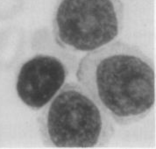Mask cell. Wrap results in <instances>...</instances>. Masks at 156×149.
I'll list each match as a JSON object with an SVG mask.
<instances>
[{
    "label": "cell",
    "mask_w": 156,
    "mask_h": 149,
    "mask_svg": "<svg viewBox=\"0 0 156 149\" xmlns=\"http://www.w3.org/2000/svg\"><path fill=\"white\" fill-rule=\"evenodd\" d=\"M79 84L121 126L143 120L155 105V66L138 46L122 41L88 52L77 66Z\"/></svg>",
    "instance_id": "obj_1"
},
{
    "label": "cell",
    "mask_w": 156,
    "mask_h": 149,
    "mask_svg": "<svg viewBox=\"0 0 156 149\" xmlns=\"http://www.w3.org/2000/svg\"><path fill=\"white\" fill-rule=\"evenodd\" d=\"M37 122L43 144L51 147H104L115 134L112 119L76 83L64 84Z\"/></svg>",
    "instance_id": "obj_2"
},
{
    "label": "cell",
    "mask_w": 156,
    "mask_h": 149,
    "mask_svg": "<svg viewBox=\"0 0 156 149\" xmlns=\"http://www.w3.org/2000/svg\"><path fill=\"white\" fill-rule=\"evenodd\" d=\"M124 22L121 0H57L53 35L62 49L88 53L115 41Z\"/></svg>",
    "instance_id": "obj_3"
},
{
    "label": "cell",
    "mask_w": 156,
    "mask_h": 149,
    "mask_svg": "<svg viewBox=\"0 0 156 149\" xmlns=\"http://www.w3.org/2000/svg\"><path fill=\"white\" fill-rule=\"evenodd\" d=\"M68 70L57 57L36 55L20 69L16 82L19 98L32 110L47 105L65 84Z\"/></svg>",
    "instance_id": "obj_4"
}]
</instances>
